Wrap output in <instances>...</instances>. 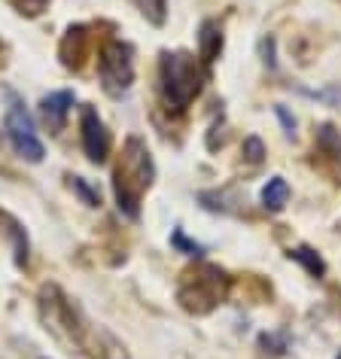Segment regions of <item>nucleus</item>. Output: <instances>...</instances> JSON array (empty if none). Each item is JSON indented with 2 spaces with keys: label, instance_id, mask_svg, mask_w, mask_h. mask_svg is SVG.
Returning <instances> with one entry per match:
<instances>
[{
  "label": "nucleus",
  "instance_id": "8",
  "mask_svg": "<svg viewBox=\"0 0 341 359\" xmlns=\"http://www.w3.org/2000/svg\"><path fill=\"white\" fill-rule=\"evenodd\" d=\"M0 229H4V235L10 238V244H13L15 265L25 268V265H28V259H31V244H28V235H25V226L13 217V213L0 210Z\"/></svg>",
  "mask_w": 341,
  "mask_h": 359
},
{
  "label": "nucleus",
  "instance_id": "6",
  "mask_svg": "<svg viewBox=\"0 0 341 359\" xmlns=\"http://www.w3.org/2000/svg\"><path fill=\"white\" fill-rule=\"evenodd\" d=\"M79 131H83V149H86L88 161L104 165L107 156H110V131L104 128V122H101V116H98L95 107H83Z\"/></svg>",
  "mask_w": 341,
  "mask_h": 359
},
{
  "label": "nucleus",
  "instance_id": "19",
  "mask_svg": "<svg viewBox=\"0 0 341 359\" xmlns=\"http://www.w3.org/2000/svg\"><path fill=\"white\" fill-rule=\"evenodd\" d=\"M277 116H281V122L286 125V134H293V131H295V119H290V116H286L283 107H277Z\"/></svg>",
  "mask_w": 341,
  "mask_h": 359
},
{
  "label": "nucleus",
  "instance_id": "16",
  "mask_svg": "<svg viewBox=\"0 0 341 359\" xmlns=\"http://www.w3.org/2000/svg\"><path fill=\"white\" fill-rule=\"evenodd\" d=\"M6 4H10L15 13H22V15H28V19H34V15H40L43 10H46L49 0H6Z\"/></svg>",
  "mask_w": 341,
  "mask_h": 359
},
{
  "label": "nucleus",
  "instance_id": "2",
  "mask_svg": "<svg viewBox=\"0 0 341 359\" xmlns=\"http://www.w3.org/2000/svg\"><path fill=\"white\" fill-rule=\"evenodd\" d=\"M159 79H161V95H165L168 107H174L180 113L199 97L204 86V70L189 52H161Z\"/></svg>",
  "mask_w": 341,
  "mask_h": 359
},
{
  "label": "nucleus",
  "instance_id": "14",
  "mask_svg": "<svg viewBox=\"0 0 341 359\" xmlns=\"http://www.w3.org/2000/svg\"><path fill=\"white\" fill-rule=\"evenodd\" d=\"M290 259H295V262H302L308 271L314 274V277H320L323 274V262H320V256L314 253V250H308V247H295V250H290Z\"/></svg>",
  "mask_w": 341,
  "mask_h": 359
},
{
  "label": "nucleus",
  "instance_id": "10",
  "mask_svg": "<svg viewBox=\"0 0 341 359\" xmlns=\"http://www.w3.org/2000/svg\"><path fill=\"white\" fill-rule=\"evenodd\" d=\"M222 52V28L217 22H201V31H199V58L204 65H213Z\"/></svg>",
  "mask_w": 341,
  "mask_h": 359
},
{
  "label": "nucleus",
  "instance_id": "1",
  "mask_svg": "<svg viewBox=\"0 0 341 359\" xmlns=\"http://www.w3.org/2000/svg\"><path fill=\"white\" fill-rule=\"evenodd\" d=\"M152 177H156V165H152L147 143L140 137H128L122 149V161L116 165V174H113L116 204H119V210L128 219L140 217V195L143 189L152 186Z\"/></svg>",
  "mask_w": 341,
  "mask_h": 359
},
{
  "label": "nucleus",
  "instance_id": "11",
  "mask_svg": "<svg viewBox=\"0 0 341 359\" xmlns=\"http://www.w3.org/2000/svg\"><path fill=\"white\" fill-rule=\"evenodd\" d=\"M286 201H290V183H286L283 177H272L262 189V208L277 213L286 208Z\"/></svg>",
  "mask_w": 341,
  "mask_h": 359
},
{
  "label": "nucleus",
  "instance_id": "5",
  "mask_svg": "<svg viewBox=\"0 0 341 359\" xmlns=\"http://www.w3.org/2000/svg\"><path fill=\"white\" fill-rule=\"evenodd\" d=\"M4 128H6V137H10L15 156H22L25 161H31V165H40L43 156H46V149H43V140L37 137L31 113L25 110V104L15 101V97H13L10 110H6Z\"/></svg>",
  "mask_w": 341,
  "mask_h": 359
},
{
  "label": "nucleus",
  "instance_id": "18",
  "mask_svg": "<svg viewBox=\"0 0 341 359\" xmlns=\"http://www.w3.org/2000/svg\"><path fill=\"white\" fill-rule=\"evenodd\" d=\"M174 247H183L189 256H199V253H201V247H199V244H189V241L183 238V231H180V229L174 231Z\"/></svg>",
  "mask_w": 341,
  "mask_h": 359
},
{
  "label": "nucleus",
  "instance_id": "3",
  "mask_svg": "<svg viewBox=\"0 0 341 359\" xmlns=\"http://www.w3.org/2000/svg\"><path fill=\"white\" fill-rule=\"evenodd\" d=\"M229 277L217 265H199L195 271H186L180 286H177V299L189 313H210L217 304L226 299Z\"/></svg>",
  "mask_w": 341,
  "mask_h": 359
},
{
  "label": "nucleus",
  "instance_id": "9",
  "mask_svg": "<svg viewBox=\"0 0 341 359\" xmlns=\"http://www.w3.org/2000/svg\"><path fill=\"white\" fill-rule=\"evenodd\" d=\"M86 43H88V34H86L83 25L67 28L65 40H61V61H65V67H79V65H83Z\"/></svg>",
  "mask_w": 341,
  "mask_h": 359
},
{
  "label": "nucleus",
  "instance_id": "17",
  "mask_svg": "<svg viewBox=\"0 0 341 359\" xmlns=\"http://www.w3.org/2000/svg\"><path fill=\"white\" fill-rule=\"evenodd\" d=\"M244 158L250 161V165H259V161L265 158V143L259 137H247L244 140Z\"/></svg>",
  "mask_w": 341,
  "mask_h": 359
},
{
  "label": "nucleus",
  "instance_id": "12",
  "mask_svg": "<svg viewBox=\"0 0 341 359\" xmlns=\"http://www.w3.org/2000/svg\"><path fill=\"white\" fill-rule=\"evenodd\" d=\"M317 149L341 165V134L332 128V125H323V128L317 131Z\"/></svg>",
  "mask_w": 341,
  "mask_h": 359
},
{
  "label": "nucleus",
  "instance_id": "7",
  "mask_svg": "<svg viewBox=\"0 0 341 359\" xmlns=\"http://www.w3.org/2000/svg\"><path fill=\"white\" fill-rule=\"evenodd\" d=\"M70 107H74V92H52L40 101V116H43V122H46V128L52 134H58L61 128H65Z\"/></svg>",
  "mask_w": 341,
  "mask_h": 359
},
{
  "label": "nucleus",
  "instance_id": "4",
  "mask_svg": "<svg viewBox=\"0 0 341 359\" xmlns=\"http://www.w3.org/2000/svg\"><path fill=\"white\" fill-rule=\"evenodd\" d=\"M98 76L107 95L119 97L134 83V49L125 40H107L98 58Z\"/></svg>",
  "mask_w": 341,
  "mask_h": 359
},
{
  "label": "nucleus",
  "instance_id": "20",
  "mask_svg": "<svg viewBox=\"0 0 341 359\" xmlns=\"http://www.w3.org/2000/svg\"><path fill=\"white\" fill-rule=\"evenodd\" d=\"M338 359H341V353H338Z\"/></svg>",
  "mask_w": 341,
  "mask_h": 359
},
{
  "label": "nucleus",
  "instance_id": "15",
  "mask_svg": "<svg viewBox=\"0 0 341 359\" xmlns=\"http://www.w3.org/2000/svg\"><path fill=\"white\" fill-rule=\"evenodd\" d=\"M70 186H74V192L88 204V208H101V195H98L83 177H74V180H70Z\"/></svg>",
  "mask_w": 341,
  "mask_h": 359
},
{
  "label": "nucleus",
  "instance_id": "13",
  "mask_svg": "<svg viewBox=\"0 0 341 359\" xmlns=\"http://www.w3.org/2000/svg\"><path fill=\"white\" fill-rule=\"evenodd\" d=\"M131 4L138 6L140 15L149 25H156V28L165 25V19H168V0H131Z\"/></svg>",
  "mask_w": 341,
  "mask_h": 359
}]
</instances>
